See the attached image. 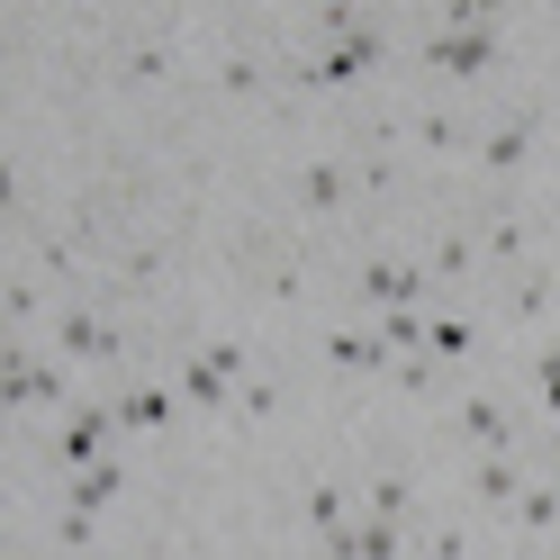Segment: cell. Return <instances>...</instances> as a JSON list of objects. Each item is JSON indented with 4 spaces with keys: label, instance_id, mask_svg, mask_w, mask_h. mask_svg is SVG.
<instances>
[{
    "label": "cell",
    "instance_id": "6da1fadb",
    "mask_svg": "<svg viewBox=\"0 0 560 560\" xmlns=\"http://www.w3.org/2000/svg\"><path fill=\"white\" fill-rule=\"evenodd\" d=\"M416 63H434L443 82H488L498 73V19H452L443 37L416 46Z\"/></svg>",
    "mask_w": 560,
    "mask_h": 560
},
{
    "label": "cell",
    "instance_id": "7a4b0ae2",
    "mask_svg": "<svg viewBox=\"0 0 560 560\" xmlns=\"http://www.w3.org/2000/svg\"><path fill=\"white\" fill-rule=\"evenodd\" d=\"M534 145H542V109H506L498 127H479V172H488V182H506V172H524V163H534Z\"/></svg>",
    "mask_w": 560,
    "mask_h": 560
},
{
    "label": "cell",
    "instance_id": "3957f363",
    "mask_svg": "<svg viewBox=\"0 0 560 560\" xmlns=\"http://www.w3.org/2000/svg\"><path fill=\"white\" fill-rule=\"evenodd\" d=\"M55 353L63 362H127V335L100 307H55Z\"/></svg>",
    "mask_w": 560,
    "mask_h": 560
},
{
    "label": "cell",
    "instance_id": "277c9868",
    "mask_svg": "<svg viewBox=\"0 0 560 560\" xmlns=\"http://www.w3.org/2000/svg\"><path fill=\"white\" fill-rule=\"evenodd\" d=\"M380 55H389V37H380V19H362L353 37H335V46H326L317 63H307L299 82H326V91H343V82H362V73H371Z\"/></svg>",
    "mask_w": 560,
    "mask_h": 560
},
{
    "label": "cell",
    "instance_id": "5b68a950",
    "mask_svg": "<svg viewBox=\"0 0 560 560\" xmlns=\"http://www.w3.org/2000/svg\"><path fill=\"white\" fill-rule=\"evenodd\" d=\"M317 353H326V371H335V380H380V371H398V353L380 343V326H335Z\"/></svg>",
    "mask_w": 560,
    "mask_h": 560
},
{
    "label": "cell",
    "instance_id": "8992f818",
    "mask_svg": "<svg viewBox=\"0 0 560 560\" xmlns=\"http://www.w3.org/2000/svg\"><path fill=\"white\" fill-rule=\"evenodd\" d=\"M109 434H118V407H73V425L55 434V470L73 479L91 462H109Z\"/></svg>",
    "mask_w": 560,
    "mask_h": 560
},
{
    "label": "cell",
    "instance_id": "52a82bcc",
    "mask_svg": "<svg viewBox=\"0 0 560 560\" xmlns=\"http://www.w3.org/2000/svg\"><path fill=\"white\" fill-rule=\"evenodd\" d=\"M353 280H362L371 307H416V299H425V262H389V254H380V262H362Z\"/></svg>",
    "mask_w": 560,
    "mask_h": 560
},
{
    "label": "cell",
    "instance_id": "ba28073f",
    "mask_svg": "<svg viewBox=\"0 0 560 560\" xmlns=\"http://www.w3.org/2000/svg\"><path fill=\"white\" fill-rule=\"evenodd\" d=\"M163 271H172V244H118L109 254V290L145 299V290H163Z\"/></svg>",
    "mask_w": 560,
    "mask_h": 560
},
{
    "label": "cell",
    "instance_id": "9c48e42d",
    "mask_svg": "<svg viewBox=\"0 0 560 560\" xmlns=\"http://www.w3.org/2000/svg\"><path fill=\"white\" fill-rule=\"evenodd\" d=\"M343 199H353V172H343L335 154H317V163H299V208H307V218H335Z\"/></svg>",
    "mask_w": 560,
    "mask_h": 560
},
{
    "label": "cell",
    "instance_id": "30bf717a",
    "mask_svg": "<svg viewBox=\"0 0 560 560\" xmlns=\"http://www.w3.org/2000/svg\"><path fill=\"white\" fill-rule=\"evenodd\" d=\"M524 488H534V479H524L515 452H479V470H470V498H479V506H515Z\"/></svg>",
    "mask_w": 560,
    "mask_h": 560
},
{
    "label": "cell",
    "instance_id": "8fae6325",
    "mask_svg": "<svg viewBox=\"0 0 560 560\" xmlns=\"http://www.w3.org/2000/svg\"><path fill=\"white\" fill-rule=\"evenodd\" d=\"M118 498H127V470L118 462H91V470L63 479V506H73V515H100V506H118Z\"/></svg>",
    "mask_w": 560,
    "mask_h": 560
},
{
    "label": "cell",
    "instance_id": "7c38bea8",
    "mask_svg": "<svg viewBox=\"0 0 560 560\" xmlns=\"http://www.w3.org/2000/svg\"><path fill=\"white\" fill-rule=\"evenodd\" d=\"M452 425H462V443H470V452H515V416H506L498 398H470L462 416H452Z\"/></svg>",
    "mask_w": 560,
    "mask_h": 560
},
{
    "label": "cell",
    "instance_id": "4fadbf2b",
    "mask_svg": "<svg viewBox=\"0 0 560 560\" xmlns=\"http://www.w3.org/2000/svg\"><path fill=\"white\" fill-rule=\"evenodd\" d=\"M182 398H190L199 416H226V407H235V380H226L218 362H190V371H182Z\"/></svg>",
    "mask_w": 560,
    "mask_h": 560
},
{
    "label": "cell",
    "instance_id": "5bb4252c",
    "mask_svg": "<svg viewBox=\"0 0 560 560\" xmlns=\"http://www.w3.org/2000/svg\"><path fill=\"white\" fill-rule=\"evenodd\" d=\"M470 271H479V235H462V226H452V235H434L425 280H470Z\"/></svg>",
    "mask_w": 560,
    "mask_h": 560
},
{
    "label": "cell",
    "instance_id": "9a60e30c",
    "mask_svg": "<svg viewBox=\"0 0 560 560\" xmlns=\"http://www.w3.org/2000/svg\"><path fill=\"white\" fill-rule=\"evenodd\" d=\"M118 425H127V434H154V425H172V389H145V380H136V389L118 398Z\"/></svg>",
    "mask_w": 560,
    "mask_h": 560
},
{
    "label": "cell",
    "instance_id": "2e32d148",
    "mask_svg": "<svg viewBox=\"0 0 560 560\" xmlns=\"http://www.w3.org/2000/svg\"><path fill=\"white\" fill-rule=\"evenodd\" d=\"M208 82H218L226 100H254V91H271V63L262 55H218V73H208Z\"/></svg>",
    "mask_w": 560,
    "mask_h": 560
},
{
    "label": "cell",
    "instance_id": "e0dca14e",
    "mask_svg": "<svg viewBox=\"0 0 560 560\" xmlns=\"http://www.w3.org/2000/svg\"><path fill=\"white\" fill-rule=\"evenodd\" d=\"M551 524H560V479H551V488H524V498H515V534H524V542H542Z\"/></svg>",
    "mask_w": 560,
    "mask_h": 560
},
{
    "label": "cell",
    "instance_id": "ac0fdd59",
    "mask_svg": "<svg viewBox=\"0 0 560 560\" xmlns=\"http://www.w3.org/2000/svg\"><path fill=\"white\" fill-rule=\"evenodd\" d=\"M172 73H182V55H172V46H127L118 55V82H172Z\"/></svg>",
    "mask_w": 560,
    "mask_h": 560
},
{
    "label": "cell",
    "instance_id": "d6986e66",
    "mask_svg": "<svg viewBox=\"0 0 560 560\" xmlns=\"http://www.w3.org/2000/svg\"><path fill=\"white\" fill-rule=\"evenodd\" d=\"M416 145H425V154H462V145H470V118L425 109V118H416Z\"/></svg>",
    "mask_w": 560,
    "mask_h": 560
},
{
    "label": "cell",
    "instance_id": "ffe728a7",
    "mask_svg": "<svg viewBox=\"0 0 560 560\" xmlns=\"http://www.w3.org/2000/svg\"><path fill=\"white\" fill-rule=\"evenodd\" d=\"M307 524H317V534H343V524H353V498H343L335 479H317L307 488Z\"/></svg>",
    "mask_w": 560,
    "mask_h": 560
},
{
    "label": "cell",
    "instance_id": "44dd1931",
    "mask_svg": "<svg viewBox=\"0 0 560 560\" xmlns=\"http://www.w3.org/2000/svg\"><path fill=\"white\" fill-rule=\"evenodd\" d=\"M479 262H524V226L506 218V208H498V218L479 226Z\"/></svg>",
    "mask_w": 560,
    "mask_h": 560
},
{
    "label": "cell",
    "instance_id": "7402d4cb",
    "mask_svg": "<svg viewBox=\"0 0 560 560\" xmlns=\"http://www.w3.org/2000/svg\"><path fill=\"white\" fill-rule=\"evenodd\" d=\"M380 343L389 353H425V317L416 307H380Z\"/></svg>",
    "mask_w": 560,
    "mask_h": 560
},
{
    "label": "cell",
    "instance_id": "603a6c76",
    "mask_svg": "<svg viewBox=\"0 0 560 560\" xmlns=\"http://www.w3.org/2000/svg\"><path fill=\"white\" fill-rule=\"evenodd\" d=\"M362 498H371V515H389V524H407V506H416V488H407L398 470H380V479L362 488Z\"/></svg>",
    "mask_w": 560,
    "mask_h": 560
},
{
    "label": "cell",
    "instance_id": "cb8c5ba5",
    "mask_svg": "<svg viewBox=\"0 0 560 560\" xmlns=\"http://www.w3.org/2000/svg\"><path fill=\"white\" fill-rule=\"evenodd\" d=\"M425 353H434V362H462V353H470V326H462V317H425Z\"/></svg>",
    "mask_w": 560,
    "mask_h": 560
},
{
    "label": "cell",
    "instance_id": "d4e9b609",
    "mask_svg": "<svg viewBox=\"0 0 560 560\" xmlns=\"http://www.w3.org/2000/svg\"><path fill=\"white\" fill-rule=\"evenodd\" d=\"M551 299H560V271H524L515 280V317H542Z\"/></svg>",
    "mask_w": 560,
    "mask_h": 560
},
{
    "label": "cell",
    "instance_id": "484cf974",
    "mask_svg": "<svg viewBox=\"0 0 560 560\" xmlns=\"http://www.w3.org/2000/svg\"><path fill=\"white\" fill-rule=\"evenodd\" d=\"M37 271L73 280V271H82V244H73V235H46V244H37Z\"/></svg>",
    "mask_w": 560,
    "mask_h": 560
},
{
    "label": "cell",
    "instance_id": "4316f807",
    "mask_svg": "<svg viewBox=\"0 0 560 560\" xmlns=\"http://www.w3.org/2000/svg\"><path fill=\"white\" fill-rule=\"evenodd\" d=\"M389 380H398L407 398H425V389H434V353H398V371H389Z\"/></svg>",
    "mask_w": 560,
    "mask_h": 560
},
{
    "label": "cell",
    "instance_id": "83f0119b",
    "mask_svg": "<svg viewBox=\"0 0 560 560\" xmlns=\"http://www.w3.org/2000/svg\"><path fill=\"white\" fill-rule=\"evenodd\" d=\"M37 307H46V290H37V280H10V326H27Z\"/></svg>",
    "mask_w": 560,
    "mask_h": 560
},
{
    "label": "cell",
    "instance_id": "f1b7e54d",
    "mask_svg": "<svg viewBox=\"0 0 560 560\" xmlns=\"http://www.w3.org/2000/svg\"><path fill=\"white\" fill-rule=\"evenodd\" d=\"M199 362H218L226 380H244V362H254V353H244V343H226V335H218V343H208V353H199Z\"/></svg>",
    "mask_w": 560,
    "mask_h": 560
},
{
    "label": "cell",
    "instance_id": "f546056e",
    "mask_svg": "<svg viewBox=\"0 0 560 560\" xmlns=\"http://www.w3.org/2000/svg\"><path fill=\"white\" fill-rule=\"evenodd\" d=\"M534 380H542V407H551V416H560V343H551V353H542V362H534Z\"/></svg>",
    "mask_w": 560,
    "mask_h": 560
},
{
    "label": "cell",
    "instance_id": "4dcf8cb0",
    "mask_svg": "<svg viewBox=\"0 0 560 560\" xmlns=\"http://www.w3.org/2000/svg\"><path fill=\"white\" fill-rule=\"evenodd\" d=\"M271 398H280L271 380H244V389H235V407H244V416H271Z\"/></svg>",
    "mask_w": 560,
    "mask_h": 560
},
{
    "label": "cell",
    "instance_id": "1f68e13d",
    "mask_svg": "<svg viewBox=\"0 0 560 560\" xmlns=\"http://www.w3.org/2000/svg\"><path fill=\"white\" fill-rule=\"evenodd\" d=\"M416 551H425V560H462V534H452V524H434V534L416 542Z\"/></svg>",
    "mask_w": 560,
    "mask_h": 560
},
{
    "label": "cell",
    "instance_id": "d6a6232c",
    "mask_svg": "<svg viewBox=\"0 0 560 560\" xmlns=\"http://www.w3.org/2000/svg\"><path fill=\"white\" fill-rule=\"evenodd\" d=\"M551 479H560V443H551Z\"/></svg>",
    "mask_w": 560,
    "mask_h": 560
},
{
    "label": "cell",
    "instance_id": "836d02e7",
    "mask_svg": "<svg viewBox=\"0 0 560 560\" xmlns=\"http://www.w3.org/2000/svg\"><path fill=\"white\" fill-rule=\"evenodd\" d=\"M63 560H91V551H63Z\"/></svg>",
    "mask_w": 560,
    "mask_h": 560
},
{
    "label": "cell",
    "instance_id": "e575fe53",
    "mask_svg": "<svg viewBox=\"0 0 560 560\" xmlns=\"http://www.w3.org/2000/svg\"><path fill=\"white\" fill-rule=\"evenodd\" d=\"M317 560H335V551H317Z\"/></svg>",
    "mask_w": 560,
    "mask_h": 560
}]
</instances>
